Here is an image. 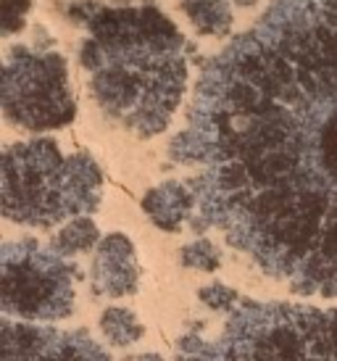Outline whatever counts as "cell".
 I'll return each instance as SVG.
<instances>
[{
  "label": "cell",
  "mask_w": 337,
  "mask_h": 361,
  "mask_svg": "<svg viewBox=\"0 0 337 361\" xmlns=\"http://www.w3.org/2000/svg\"><path fill=\"white\" fill-rule=\"evenodd\" d=\"M77 269L66 256L37 243L3 245V314L6 319L56 322L74 309Z\"/></svg>",
  "instance_id": "obj_5"
},
{
  "label": "cell",
  "mask_w": 337,
  "mask_h": 361,
  "mask_svg": "<svg viewBox=\"0 0 337 361\" xmlns=\"http://www.w3.org/2000/svg\"><path fill=\"white\" fill-rule=\"evenodd\" d=\"M240 6H250V3H253V0H238Z\"/></svg>",
  "instance_id": "obj_17"
},
{
  "label": "cell",
  "mask_w": 337,
  "mask_h": 361,
  "mask_svg": "<svg viewBox=\"0 0 337 361\" xmlns=\"http://www.w3.org/2000/svg\"><path fill=\"white\" fill-rule=\"evenodd\" d=\"M100 182L90 156L63 159L53 140L19 142L3 156V214L30 227L87 216L100 203Z\"/></svg>",
  "instance_id": "obj_4"
},
{
  "label": "cell",
  "mask_w": 337,
  "mask_h": 361,
  "mask_svg": "<svg viewBox=\"0 0 337 361\" xmlns=\"http://www.w3.org/2000/svg\"><path fill=\"white\" fill-rule=\"evenodd\" d=\"M188 345L182 361H337V309L243 301L216 341Z\"/></svg>",
  "instance_id": "obj_3"
},
{
  "label": "cell",
  "mask_w": 337,
  "mask_h": 361,
  "mask_svg": "<svg viewBox=\"0 0 337 361\" xmlns=\"http://www.w3.org/2000/svg\"><path fill=\"white\" fill-rule=\"evenodd\" d=\"M182 8L203 35H224L232 24L227 0H182Z\"/></svg>",
  "instance_id": "obj_10"
},
{
  "label": "cell",
  "mask_w": 337,
  "mask_h": 361,
  "mask_svg": "<svg viewBox=\"0 0 337 361\" xmlns=\"http://www.w3.org/2000/svg\"><path fill=\"white\" fill-rule=\"evenodd\" d=\"M192 203H195V195L190 188H185L182 182H164L161 188H153L145 195L142 209L161 230L177 232L190 216Z\"/></svg>",
  "instance_id": "obj_9"
},
{
  "label": "cell",
  "mask_w": 337,
  "mask_h": 361,
  "mask_svg": "<svg viewBox=\"0 0 337 361\" xmlns=\"http://www.w3.org/2000/svg\"><path fill=\"white\" fill-rule=\"evenodd\" d=\"M206 224L274 280L337 298V0H277L203 71L171 145Z\"/></svg>",
  "instance_id": "obj_1"
},
{
  "label": "cell",
  "mask_w": 337,
  "mask_h": 361,
  "mask_svg": "<svg viewBox=\"0 0 337 361\" xmlns=\"http://www.w3.org/2000/svg\"><path fill=\"white\" fill-rule=\"evenodd\" d=\"M3 361H111L109 353L80 330L3 322Z\"/></svg>",
  "instance_id": "obj_7"
},
{
  "label": "cell",
  "mask_w": 337,
  "mask_h": 361,
  "mask_svg": "<svg viewBox=\"0 0 337 361\" xmlns=\"http://www.w3.org/2000/svg\"><path fill=\"white\" fill-rule=\"evenodd\" d=\"M137 361H164V359H161L159 353H145V356H140Z\"/></svg>",
  "instance_id": "obj_16"
},
{
  "label": "cell",
  "mask_w": 337,
  "mask_h": 361,
  "mask_svg": "<svg viewBox=\"0 0 337 361\" xmlns=\"http://www.w3.org/2000/svg\"><path fill=\"white\" fill-rule=\"evenodd\" d=\"M200 301L216 311H235V306H238V293L232 290V288H227V285H221V282H214V285L200 290Z\"/></svg>",
  "instance_id": "obj_14"
},
{
  "label": "cell",
  "mask_w": 337,
  "mask_h": 361,
  "mask_svg": "<svg viewBox=\"0 0 337 361\" xmlns=\"http://www.w3.org/2000/svg\"><path fill=\"white\" fill-rule=\"evenodd\" d=\"M182 264L185 267H192V269L200 271H214L219 269L221 264V256H219V248L211 240L200 238V240H192L190 245L182 248Z\"/></svg>",
  "instance_id": "obj_13"
},
{
  "label": "cell",
  "mask_w": 337,
  "mask_h": 361,
  "mask_svg": "<svg viewBox=\"0 0 337 361\" xmlns=\"http://www.w3.org/2000/svg\"><path fill=\"white\" fill-rule=\"evenodd\" d=\"M82 66L92 95L111 119L142 137L159 135L185 92L182 35L156 8L100 11L90 19Z\"/></svg>",
  "instance_id": "obj_2"
},
{
  "label": "cell",
  "mask_w": 337,
  "mask_h": 361,
  "mask_svg": "<svg viewBox=\"0 0 337 361\" xmlns=\"http://www.w3.org/2000/svg\"><path fill=\"white\" fill-rule=\"evenodd\" d=\"M98 227L90 216H77L74 221H69L63 230L56 235L53 240V251L61 253V256H74V253L90 251L95 243H98Z\"/></svg>",
  "instance_id": "obj_11"
},
{
  "label": "cell",
  "mask_w": 337,
  "mask_h": 361,
  "mask_svg": "<svg viewBox=\"0 0 337 361\" xmlns=\"http://www.w3.org/2000/svg\"><path fill=\"white\" fill-rule=\"evenodd\" d=\"M30 8V0H3V32L13 35L24 27V13Z\"/></svg>",
  "instance_id": "obj_15"
},
{
  "label": "cell",
  "mask_w": 337,
  "mask_h": 361,
  "mask_svg": "<svg viewBox=\"0 0 337 361\" xmlns=\"http://www.w3.org/2000/svg\"><path fill=\"white\" fill-rule=\"evenodd\" d=\"M3 109L24 130H56L74 119L66 61L59 53L13 51L3 71Z\"/></svg>",
  "instance_id": "obj_6"
},
{
  "label": "cell",
  "mask_w": 337,
  "mask_h": 361,
  "mask_svg": "<svg viewBox=\"0 0 337 361\" xmlns=\"http://www.w3.org/2000/svg\"><path fill=\"white\" fill-rule=\"evenodd\" d=\"M140 267L135 248L124 235H109L100 243L95 264H92V288L106 298H124L137 290Z\"/></svg>",
  "instance_id": "obj_8"
},
{
  "label": "cell",
  "mask_w": 337,
  "mask_h": 361,
  "mask_svg": "<svg viewBox=\"0 0 337 361\" xmlns=\"http://www.w3.org/2000/svg\"><path fill=\"white\" fill-rule=\"evenodd\" d=\"M100 327H103V335L106 341L114 343V345H132L142 338L145 327L140 324V319L132 314L129 309H106L103 317H100Z\"/></svg>",
  "instance_id": "obj_12"
}]
</instances>
